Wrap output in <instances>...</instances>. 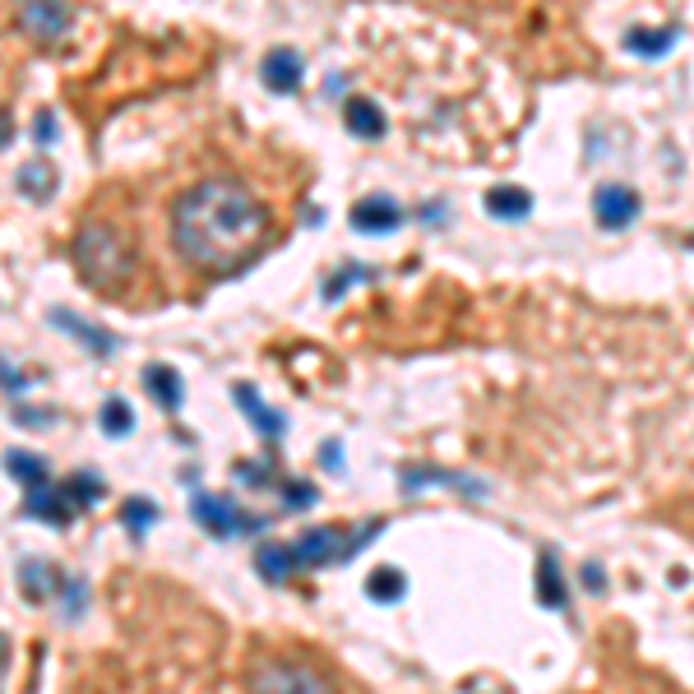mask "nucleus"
I'll list each match as a JSON object with an SVG mask.
<instances>
[{
	"label": "nucleus",
	"instance_id": "nucleus-1",
	"mask_svg": "<svg viewBox=\"0 0 694 694\" xmlns=\"http://www.w3.org/2000/svg\"><path fill=\"white\" fill-rule=\"evenodd\" d=\"M264 199L236 176H209L172 205V245L176 255L209 274H236L268 245Z\"/></svg>",
	"mask_w": 694,
	"mask_h": 694
},
{
	"label": "nucleus",
	"instance_id": "nucleus-2",
	"mask_svg": "<svg viewBox=\"0 0 694 694\" xmlns=\"http://www.w3.org/2000/svg\"><path fill=\"white\" fill-rule=\"evenodd\" d=\"M70 260L93 293H121V287L140 274V255H134L130 236L117 228V222H98V218L79 222V232L70 241Z\"/></svg>",
	"mask_w": 694,
	"mask_h": 694
},
{
	"label": "nucleus",
	"instance_id": "nucleus-3",
	"mask_svg": "<svg viewBox=\"0 0 694 694\" xmlns=\"http://www.w3.org/2000/svg\"><path fill=\"white\" fill-rule=\"evenodd\" d=\"M375 532H379V524H371V528H352V532H343V528H310V532H301L297 542H293L297 565H306V570H320V565H348L352 555L362 551Z\"/></svg>",
	"mask_w": 694,
	"mask_h": 694
},
{
	"label": "nucleus",
	"instance_id": "nucleus-4",
	"mask_svg": "<svg viewBox=\"0 0 694 694\" xmlns=\"http://www.w3.org/2000/svg\"><path fill=\"white\" fill-rule=\"evenodd\" d=\"M251 694H339L320 667L293 662V658H268L251 671Z\"/></svg>",
	"mask_w": 694,
	"mask_h": 694
},
{
	"label": "nucleus",
	"instance_id": "nucleus-5",
	"mask_svg": "<svg viewBox=\"0 0 694 694\" xmlns=\"http://www.w3.org/2000/svg\"><path fill=\"white\" fill-rule=\"evenodd\" d=\"M190 509H195L199 528H205V532H213V537L260 532V528L268 524V519H260V514H245V509H236L228 496H209V491H199V496L190 500Z\"/></svg>",
	"mask_w": 694,
	"mask_h": 694
},
{
	"label": "nucleus",
	"instance_id": "nucleus-6",
	"mask_svg": "<svg viewBox=\"0 0 694 694\" xmlns=\"http://www.w3.org/2000/svg\"><path fill=\"white\" fill-rule=\"evenodd\" d=\"M639 195L630 190V186H616V181H607V186H597V195H593V213H597V222L607 232H620V228H630V222L639 218Z\"/></svg>",
	"mask_w": 694,
	"mask_h": 694
},
{
	"label": "nucleus",
	"instance_id": "nucleus-7",
	"mask_svg": "<svg viewBox=\"0 0 694 694\" xmlns=\"http://www.w3.org/2000/svg\"><path fill=\"white\" fill-rule=\"evenodd\" d=\"M352 228H356V232H371V236H385V232L403 228L398 199H389V195H366V199H356V205H352Z\"/></svg>",
	"mask_w": 694,
	"mask_h": 694
},
{
	"label": "nucleus",
	"instance_id": "nucleus-8",
	"mask_svg": "<svg viewBox=\"0 0 694 694\" xmlns=\"http://www.w3.org/2000/svg\"><path fill=\"white\" fill-rule=\"evenodd\" d=\"M24 514H29V519H37V524L65 528V524L75 519V505H70V496H65L60 486L42 482V486H29V496H24Z\"/></svg>",
	"mask_w": 694,
	"mask_h": 694
},
{
	"label": "nucleus",
	"instance_id": "nucleus-9",
	"mask_svg": "<svg viewBox=\"0 0 694 694\" xmlns=\"http://www.w3.org/2000/svg\"><path fill=\"white\" fill-rule=\"evenodd\" d=\"M260 79L268 93H297L301 88V56L293 47H274L260 60Z\"/></svg>",
	"mask_w": 694,
	"mask_h": 694
},
{
	"label": "nucleus",
	"instance_id": "nucleus-10",
	"mask_svg": "<svg viewBox=\"0 0 694 694\" xmlns=\"http://www.w3.org/2000/svg\"><path fill=\"white\" fill-rule=\"evenodd\" d=\"M19 24L33 42H60L65 29H70V10L65 5H24L19 10Z\"/></svg>",
	"mask_w": 694,
	"mask_h": 694
},
{
	"label": "nucleus",
	"instance_id": "nucleus-11",
	"mask_svg": "<svg viewBox=\"0 0 694 694\" xmlns=\"http://www.w3.org/2000/svg\"><path fill=\"white\" fill-rule=\"evenodd\" d=\"M232 398H236L241 408H245V417H251V427H255L264 440H278V436L287 431V417L268 408V403H264V398H260L251 385H236V389H232Z\"/></svg>",
	"mask_w": 694,
	"mask_h": 694
},
{
	"label": "nucleus",
	"instance_id": "nucleus-12",
	"mask_svg": "<svg viewBox=\"0 0 694 694\" xmlns=\"http://www.w3.org/2000/svg\"><path fill=\"white\" fill-rule=\"evenodd\" d=\"M52 324L56 329H65V333H75V339L88 348V352H98V356H111V352H117V339H111V333L107 329H98V324H88L84 316H75V310H52Z\"/></svg>",
	"mask_w": 694,
	"mask_h": 694
},
{
	"label": "nucleus",
	"instance_id": "nucleus-13",
	"mask_svg": "<svg viewBox=\"0 0 694 694\" xmlns=\"http://www.w3.org/2000/svg\"><path fill=\"white\" fill-rule=\"evenodd\" d=\"M343 121H348V130L356 134V140H385V130H389V117L371 98H348Z\"/></svg>",
	"mask_w": 694,
	"mask_h": 694
},
{
	"label": "nucleus",
	"instance_id": "nucleus-14",
	"mask_svg": "<svg viewBox=\"0 0 694 694\" xmlns=\"http://www.w3.org/2000/svg\"><path fill=\"white\" fill-rule=\"evenodd\" d=\"M486 213L500 222H519L532 213V195L524 186H491L486 190Z\"/></svg>",
	"mask_w": 694,
	"mask_h": 694
},
{
	"label": "nucleus",
	"instance_id": "nucleus-15",
	"mask_svg": "<svg viewBox=\"0 0 694 694\" xmlns=\"http://www.w3.org/2000/svg\"><path fill=\"white\" fill-rule=\"evenodd\" d=\"M144 389L163 403L167 412H176L181 408V398H186V385H181V375H176L172 366H163V362H153L148 371H144Z\"/></svg>",
	"mask_w": 694,
	"mask_h": 694
},
{
	"label": "nucleus",
	"instance_id": "nucleus-16",
	"mask_svg": "<svg viewBox=\"0 0 694 694\" xmlns=\"http://www.w3.org/2000/svg\"><path fill=\"white\" fill-rule=\"evenodd\" d=\"M537 597H542V607L561 612L565 607V579H561V561H555L551 551H542V561H537Z\"/></svg>",
	"mask_w": 694,
	"mask_h": 694
},
{
	"label": "nucleus",
	"instance_id": "nucleus-17",
	"mask_svg": "<svg viewBox=\"0 0 694 694\" xmlns=\"http://www.w3.org/2000/svg\"><path fill=\"white\" fill-rule=\"evenodd\" d=\"M255 570L268 579V584H283V579L297 570V551L287 547V542H264L255 551Z\"/></svg>",
	"mask_w": 694,
	"mask_h": 694
},
{
	"label": "nucleus",
	"instance_id": "nucleus-18",
	"mask_svg": "<svg viewBox=\"0 0 694 694\" xmlns=\"http://www.w3.org/2000/svg\"><path fill=\"white\" fill-rule=\"evenodd\" d=\"M56 579H60V570L42 565V561H24V565H19V588L29 593V602H47V593L56 588Z\"/></svg>",
	"mask_w": 694,
	"mask_h": 694
},
{
	"label": "nucleus",
	"instance_id": "nucleus-19",
	"mask_svg": "<svg viewBox=\"0 0 694 694\" xmlns=\"http://www.w3.org/2000/svg\"><path fill=\"white\" fill-rule=\"evenodd\" d=\"M671 42H676V29H630V37H625V47H630L635 56H667Z\"/></svg>",
	"mask_w": 694,
	"mask_h": 694
},
{
	"label": "nucleus",
	"instance_id": "nucleus-20",
	"mask_svg": "<svg viewBox=\"0 0 694 694\" xmlns=\"http://www.w3.org/2000/svg\"><path fill=\"white\" fill-rule=\"evenodd\" d=\"M19 186H24V195H33V199H52V190H56L52 163L47 158H33L24 172H19Z\"/></svg>",
	"mask_w": 694,
	"mask_h": 694
},
{
	"label": "nucleus",
	"instance_id": "nucleus-21",
	"mask_svg": "<svg viewBox=\"0 0 694 694\" xmlns=\"http://www.w3.org/2000/svg\"><path fill=\"white\" fill-rule=\"evenodd\" d=\"M5 473H10V477H19L24 486H42V482H47V463H42L37 454L10 450V454H5Z\"/></svg>",
	"mask_w": 694,
	"mask_h": 694
},
{
	"label": "nucleus",
	"instance_id": "nucleus-22",
	"mask_svg": "<svg viewBox=\"0 0 694 694\" xmlns=\"http://www.w3.org/2000/svg\"><path fill=\"white\" fill-rule=\"evenodd\" d=\"M403 588H408V579H403L394 565H379V570L366 579V593H371L375 602H398Z\"/></svg>",
	"mask_w": 694,
	"mask_h": 694
},
{
	"label": "nucleus",
	"instance_id": "nucleus-23",
	"mask_svg": "<svg viewBox=\"0 0 694 694\" xmlns=\"http://www.w3.org/2000/svg\"><path fill=\"white\" fill-rule=\"evenodd\" d=\"M98 427H102V436H130V427H134L130 403L125 398H107L102 412H98Z\"/></svg>",
	"mask_w": 694,
	"mask_h": 694
},
{
	"label": "nucleus",
	"instance_id": "nucleus-24",
	"mask_svg": "<svg viewBox=\"0 0 694 694\" xmlns=\"http://www.w3.org/2000/svg\"><path fill=\"white\" fill-rule=\"evenodd\" d=\"M60 491H65V496H70V505H75V509H84V505H93V500L102 496V482H98L93 473H75L70 482L60 486Z\"/></svg>",
	"mask_w": 694,
	"mask_h": 694
},
{
	"label": "nucleus",
	"instance_id": "nucleus-25",
	"mask_svg": "<svg viewBox=\"0 0 694 694\" xmlns=\"http://www.w3.org/2000/svg\"><path fill=\"white\" fill-rule=\"evenodd\" d=\"M121 519H125V528H130L134 537H140L153 519H158V505H153V500H140V496H130V500L121 505Z\"/></svg>",
	"mask_w": 694,
	"mask_h": 694
},
{
	"label": "nucleus",
	"instance_id": "nucleus-26",
	"mask_svg": "<svg viewBox=\"0 0 694 694\" xmlns=\"http://www.w3.org/2000/svg\"><path fill=\"white\" fill-rule=\"evenodd\" d=\"M283 505H287V509L316 505V486H306V482H283Z\"/></svg>",
	"mask_w": 694,
	"mask_h": 694
},
{
	"label": "nucleus",
	"instance_id": "nucleus-27",
	"mask_svg": "<svg viewBox=\"0 0 694 694\" xmlns=\"http://www.w3.org/2000/svg\"><path fill=\"white\" fill-rule=\"evenodd\" d=\"M0 385H5V389H24V385H29V375H24V371H14L10 362H0Z\"/></svg>",
	"mask_w": 694,
	"mask_h": 694
},
{
	"label": "nucleus",
	"instance_id": "nucleus-28",
	"mask_svg": "<svg viewBox=\"0 0 694 694\" xmlns=\"http://www.w3.org/2000/svg\"><path fill=\"white\" fill-rule=\"evenodd\" d=\"M37 140H42V144H52V140H56V121H52V111H42V117H37Z\"/></svg>",
	"mask_w": 694,
	"mask_h": 694
},
{
	"label": "nucleus",
	"instance_id": "nucleus-29",
	"mask_svg": "<svg viewBox=\"0 0 694 694\" xmlns=\"http://www.w3.org/2000/svg\"><path fill=\"white\" fill-rule=\"evenodd\" d=\"M320 463L329 467V473H343V454H339V444H324V454H320Z\"/></svg>",
	"mask_w": 694,
	"mask_h": 694
},
{
	"label": "nucleus",
	"instance_id": "nucleus-30",
	"mask_svg": "<svg viewBox=\"0 0 694 694\" xmlns=\"http://www.w3.org/2000/svg\"><path fill=\"white\" fill-rule=\"evenodd\" d=\"M0 144H10V121H5V111H0Z\"/></svg>",
	"mask_w": 694,
	"mask_h": 694
}]
</instances>
